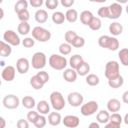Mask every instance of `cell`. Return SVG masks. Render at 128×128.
<instances>
[{"instance_id":"obj_1","label":"cell","mask_w":128,"mask_h":128,"mask_svg":"<svg viewBox=\"0 0 128 128\" xmlns=\"http://www.w3.org/2000/svg\"><path fill=\"white\" fill-rule=\"evenodd\" d=\"M98 45L110 51H116L119 48V41L115 37H111L108 35H102L98 38Z\"/></svg>"},{"instance_id":"obj_2","label":"cell","mask_w":128,"mask_h":128,"mask_svg":"<svg viewBox=\"0 0 128 128\" xmlns=\"http://www.w3.org/2000/svg\"><path fill=\"white\" fill-rule=\"evenodd\" d=\"M48 62L50 67L55 70H64L67 66V59L65 58V56L59 54H52L49 57Z\"/></svg>"},{"instance_id":"obj_3","label":"cell","mask_w":128,"mask_h":128,"mask_svg":"<svg viewBox=\"0 0 128 128\" xmlns=\"http://www.w3.org/2000/svg\"><path fill=\"white\" fill-rule=\"evenodd\" d=\"M105 77L110 80L113 79L117 76L120 75V67H119V63L115 60H111L108 61L105 65Z\"/></svg>"},{"instance_id":"obj_4","label":"cell","mask_w":128,"mask_h":128,"mask_svg":"<svg viewBox=\"0 0 128 128\" xmlns=\"http://www.w3.org/2000/svg\"><path fill=\"white\" fill-rule=\"evenodd\" d=\"M31 33H32V37L39 42H47L51 38V32L40 26L34 27Z\"/></svg>"},{"instance_id":"obj_5","label":"cell","mask_w":128,"mask_h":128,"mask_svg":"<svg viewBox=\"0 0 128 128\" xmlns=\"http://www.w3.org/2000/svg\"><path fill=\"white\" fill-rule=\"evenodd\" d=\"M50 103H51L52 107L54 108V110H56V111L62 110L66 105L64 97L59 91H53L50 94Z\"/></svg>"},{"instance_id":"obj_6","label":"cell","mask_w":128,"mask_h":128,"mask_svg":"<svg viewBox=\"0 0 128 128\" xmlns=\"http://www.w3.org/2000/svg\"><path fill=\"white\" fill-rule=\"evenodd\" d=\"M46 62H47V58H46V55L43 52L39 51V52H35L33 54L31 64H32V67L34 69H37V70L43 69L46 65Z\"/></svg>"},{"instance_id":"obj_7","label":"cell","mask_w":128,"mask_h":128,"mask_svg":"<svg viewBox=\"0 0 128 128\" xmlns=\"http://www.w3.org/2000/svg\"><path fill=\"white\" fill-rule=\"evenodd\" d=\"M3 40L11 46H18L21 43L19 35L13 30H6L3 34Z\"/></svg>"},{"instance_id":"obj_8","label":"cell","mask_w":128,"mask_h":128,"mask_svg":"<svg viewBox=\"0 0 128 128\" xmlns=\"http://www.w3.org/2000/svg\"><path fill=\"white\" fill-rule=\"evenodd\" d=\"M2 103H3V106L5 108L12 110V109H16L19 106L20 100H19L18 96L14 95V94H8L3 98Z\"/></svg>"},{"instance_id":"obj_9","label":"cell","mask_w":128,"mask_h":128,"mask_svg":"<svg viewBox=\"0 0 128 128\" xmlns=\"http://www.w3.org/2000/svg\"><path fill=\"white\" fill-rule=\"evenodd\" d=\"M98 111V103L96 101H89L81 106L80 112L83 116H91Z\"/></svg>"},{"instance_id":"obj_10","label":"cell","mask_w":128,"mask_h":128,"mask_svg":"<svg viewBox=\"0 0 128 128\" xmlns=\"http://www.w3.org/2000/svg\"><path fill=\"white\" fill-rule=\"evenodd\" d=\"M67 100L72 107H79L80 105L82 106L84 98H83V95L79 92H71L68 94Z\"/></svg>"},{"instance_id":"obj_11","label":"cell","mask_w":128,"mask_h":128,"mask_svg":"<svg viewBox=\"0 0 128 128\" xmlns=\"http://www.w3.org/2000/svg\"><path fill=\"white\" fill-rule=\"evenodd\" d=\"M108 7H109V19H118L121 16L123 10L121 4L114 2L111 3Z\"/></svg>"},{"instance_id":"obj_12","label":"cell","mask_w":128,"mask_h":128,"mask_svg":"<svg viewBox=\"0 0 128 128\" xmlns=\"http://www.w3.org/2000/svg\"><path fill=\"white\" fill-rule=\"evenodd\" d=\"M30 68V62L27 58H19L17 61H16V69H17V72L20 73V74H25L28 72Z\"/></svg>"},{"instance_id":"obj_13","label":"cell","mask_w":128,"mask_h":128,"mask_svg":"<svg viewBox=\"0 0 128 128\" xmlns=\"http://www.w3.org/2000/svg\"><path fill=\"white\" fill-rule=\"evenodd\" d=\"M62 123L68 128H76L80 124V119L75 115H67L62 119Z\"/></svg>"},{"instance_id":"obj_14","label":"cell","mask_w":128,"mask_h":128,"mask_svg":"<svg viewBox=\"0 0 128 128\" xmlns=\"http://www.w3.org/2000/svg\"><path fill=\"white\" fill-rule=\"evenodd\" d=\"M15 73H16V70L13 66H6L4 67V69L2 70V73H1V76L3 78V80H5L6 82H11L14 80L15 78Z\"/></svg>"},{"instance_id":"obj_15","label":"cell","mask_w":128,"mask_h":128,"mask_svg":"<svg viewBox=\"0 0 128 128\" xmlns=\"http://www.w3.org/2000/svg\"><path fill=\"white\" fill-rule=\"evenodd\" d=\"M77 72L76 70L72 69V68H68V69H65L64 72H63V78L66 82H69V83H73L76 81L77 79Z\"/></svg>"},{"instance_id":"obj_16","label":"cell","mask_w":128,"mask_h":128,"mask_svg":"<svg viewBox=\"0 0 128 128\" xmlns=\"http://www.w3.org/2000/svg\"><path fill=\"white\" fill-rule=\"evenodd\" d=\"M121 109V103L118 99L116 98H111L108 102H107V110L109 112H113V113H117L119 110Z\"/></svg>"},{"instance_id":"obj_17","label":"cell","mask_w":128,"mask_h":128,"mask_svg":"<svg viewBox=\"0 0 128 128\" xmlns=\"http://www.w3.org/2000/svg\"><path fill=\"white\" fill-rule=\"evenodd\" d=\"M47 120L51 126H58L62 122V117L58 112H50Z\"/></svg>"},{"instance_id":"obj_18","label":"cell","mask_w":128,"mask_h":128,"mask_svg":"<svg viewBox=\"0 0 128 128\" xmlns=\"http://www.w3.org/2000/svg\"><path fill=\"white\" fill-rule=\"evenodd\" d=\"M83 62H84L83 57H82L81 55H79V54H75V55H73V56L70 57L69 65H70V67H71L72 69L76 70V69H77Z\"/></svg>"},{"instance_id":"obj_19","label":"cell","mask_w":128,"mask_h":128,"mask_svg":"<svg viewBox=\"0 0 128 128\" xmlns=\"http://www.w3.org/2000/svg\"><path fill=\"white\" fill-rule=\"evenodd\" d=\"M34 18H35V20H36L37 23L43 24V23H45V22L47 21V19H48V13H47V11L44 10V9H39V10H37V11L35 12Z\"/></svg>"},{"instance_id":"obj_20","label":"cell","mask_w":128,"mask_h":128,"mask_svg":"<svg viewBox=\"0 0 128 128\" xmlns=\"http://www.w3.org/2000/svg\"><path fill=\"white\" fill-rule=\"evenodd\" d=\"M96 120L100 124H106L110 120V114L108 110H101L96 115Z\"/></svg>"},{"instance_id":"obj_21","label":"cell","mask_w":128,"mask_h":128,"mask_svg":"<svg viewBox=\"0 0 128 128\" xmlns=\"http://www.w3.org/2000/svg\"><path fill=\"white\" fill-rule=\"evenodd\" d=\"M109 32L113 36H118L123 32V26L119 22H112L109 25Z\"/></svg>"},{"instance_id":"obj_22","label":"cell","mask_w":128,"mask_h":128,"mask_svg":"<svg viewBox=\"0 0 128 128\" xmlns=\"http://www.w3.org/2000/svg\"><path fill=\"white\" fill-rule=\"evenodd\" d=\"M36 106H37V111H38V113L41 114V115H46V114H48L49 111H50V106H49L48 102L45 101V100L39 101Z\"/></svg>"},{"instance_id":"obj_23","label":"cell","mask_w":128,"mask_h":128,"mask_svg":"<svg viewBox=\"0 0 128 128\" xmlns=\"http://www.w3.org/2000/svg\"><path fill=\"white\" fill-rule=\"evenodd\" d=\"M93 17L94 16H93L92 12H90L88 10H84V11H82L80 13V21H81V23L84 24V25H87V26H89V24H90L91 20L93 19Z\"/></svg>"},{"instance_id":"obj_24","label":"cell","mask_w":128,"mask_h":128,"mask_svg":"<svg viewBox=\"0 0 128 128\" xmlns=\"http://www.w3.org/2000/svg\"><path fill=\"white\" fill-rule=\"evenodd\" d=\"M11 53H12L11 45L6 43L5 41H1L0 42V55L2 57H8L10 56Z\"/></svg>"},{"instance_id":"obj_25","label":"cell","mask_w":128,"mask_h":128,"mask_svg":"<svg viewBox=\"0 0 128 128\" xmlns=\"http://www.w3.org/2000/svg\"><path fill=\"white\" fill-rule=\"evenodd\" d=\"M124 83V79L121 75L113 78V79H110L108 80V85L111 87V88H114V89H117V88H120Z\"/></svg>"},{"instance_id":"obj_26","label":"cell","mask_w":128,"mask_h":128,"mask_svg":"<svg viewBox=\"0 0 128 128\" xmlns=\"http://www.w3.org/2000/svg\"><path fill=\"white\" fill-rule=\"evenodd\" d=\"M22 105L26 109H33V107H35V105L37 104L32 96H24L22 99Z\"/></svg>"},{"instance_id":"obj_27","label":"cell","mask_w":128,"mask_h":128,"mask_svg":"<svg viewBox=\"0 0 128 128\" xmlns=\"http://www.w3.org/2000/svg\"><path fill=\"white\" fill-rule=\"evenodd\" d=\"M65 17H66V20L68 21V22H70V23H74V22H76L77 21V19H78V12H77V10H75V9H68L67 11H66V13H65Z\"/></svg>"},{"instance_id":"obj_28","label":"cell","mask_w":128,"mask_h":128,"mask_svg":"<svg viewBox=\"0 0 128 128\" xmlns=\"http://www.w3.org/2000/svg\"><path fill=\"white\" fill-rule=\"evenodd\" d=\"M30 85H31L32 88H34L35 90H39V89H42L45 84L40 80V78H39L37 75H34V76H32V77L30 78Z\"/></svg>"},{"instance_id":"obj_29","label":"cell","mask_w":128,"mask_h":128,"mask_svg":"<svg viewBox=\"0 0 128 128\" xmlns=\"http://www.w3.org/2000/svg\"><path fill=\"white\" fill-rule=\"evenodd\" d=\"M118 57L123 66H128V48H122L118 52Z\"/></svg>"},{"instance_id":"obj_30","label":"cell","mask_w":128,"mask_h":128,"mask_svg":"<svg viewBox=\"0 0 128 128\" xmlns=\"http://www.w3.org/2000/svg\"><path fill=\"white\" fill-rule=\"evenodd\" d=\"M89 71H90V65L85 61L76 69L77 74L80 76H87L89 74Z\"/></svg>"},{"instance_id":"obj_31","label":"cell","mask_w":128,"mask_h":128,"mask_svg":"<svg viewBox=\"0 0 128 128\" xmlns=\"http://www.w3.org/2000/svg\"><path fill=\"white\" fill-rule=\"evenodd\" d=\"M30 30H31V27L28 22H20L17 27V31L20 35H27L30 32Z\"/></svg>"},{"instance_id":"obj_32","label":"cell","mask_w":128,"mask_h":128,"mask_svg":"<svg viewBox=\"0 0 128 128\" xmlns=\"http://www.w3.org/2000/svg\"><path fill=\"white\" fill-rule=\"evenodd\" d=\"M65 20H66V17L64 13H62L61 11H56L52 14V21L55 24H62Z\"/></svg>"},{"instance_id":"obj_33","label":"cell","mask_w":128,"mask_h":128,"mask_svg":"<svg viewBox=\"0 0 128 128\" xmlns=\"http://www.w3.org/2000/svg\"><path fill=\"white\" fill-rule=\"evenodd\" d=\"M27 8H28V2L26 0H18L14 5V10L17 14L21 11L27 10Z\"/></svg>"},{"instance_id":"obj_34","label":"cell","mask_w":128,"mask_h":128,"mask_svg":"<svg viewBox=\"0 0 128 128\" xmlns=\"http://www.w3.org/2000/svg\"><path fill=\"white\" fill-rule=\"evenodd\" d=\"M58 49H59V52H60V54H61L62 56H66V55H68V54L71 53L72 45H70V44L64 42V43H61V44L59 45V48H58Z\"/></svg>"},{"instance_id":"obj_35","label":"cell","mask_w":128,"mask_h":128,"mask_svg":"<svg viewBox=\"0 0 128 128\" xmlns=\"http://www.w3.org/2000/svg\"><path fill=\"white\" fill-rule=\"evenodd\" d=\"M99 82H100V79L96 74H88L86 76V83L89 86H96L99 84Z\"/></svg>"},{"instance_id":"obj_36","label":"cell","mask_w":128,"mask_h":128,"mask_svg":"<svg viewBox=\"0 0 128 128\" xmlns=\"http://www.w3.org/2000/svg\"><path fill=\"white\" fill-rule=\"evenodd\" d=\"M102 26V22H101V19L99 17H93V19L91 20L90 24H89V28L91 30H94V31H97L101 28Z\"/></svg>"},{"instance_id":"obj_37","label":"cell","mask_w":128,"mask_h":128,"mask_svg":"<svg viewBox=\"0 0 128 128\" xmlns=\"http://www.w3.org/2000/svg\"><path fill=\"white\" fill-rule=\"evenodd\" d=\"M77 36H78V35L76 34L75 31H73V30H68V31L65 33V36H64V37H65V41H66V43L72 45V43L74 42V40L76 39Z\"/></svg>"},{"instance_id":"obj_38","label":"cell","mask_w":128,"mask_h":128,"mask_svg":"<svg viewBox=\"0 0 128 128\" xmlns=\"http://www.w3.org/2000/svg\"><path fill=\"white\" fill-rule=\"evenodd\" d=\"M46 123H47V119H46V117L44 116V115H39V117L37 118V120L35 121V123L33 124L36 128H43V127H45V125H46Z\"/></svg>"},{"instance_id":"obj_39","label":"cell","mask_w":128,"mask_h":128,"mask_svg":"<svg viewBox=\"0 0 128 128\" xmlns=\"http://www.w3.org/2000/svg\"><path fill=\"white\" fill-rule=\"evenodd\" d=\"M39 113H38V111H34V110H30L29 112H28V114H27V120L30 122V123H32V124H34L35 123V121L37 120V118L39 117Z\"/></svg>"},{"instance_id":"obj_40","label":"cell","mask_w":128,"mask_h":128,"mask_svg":"<svg viewBox=\"0 0 128 128\" xmlns=\"http://www.w3.org/2000/svg\"><path fill=\"white\" fill-rule=\"evenodd\" d=\"M98 16L99 18H109V7L103 6L98 9Z\"/></svg>"},{"instance_id":"obj_41","label":"cell","mask_w":128,"mask_h":128,"mask_svg":"<svg viewBox=\"0 0 128 128\" xmlns=\"http://www.w3.org/2000/svg\"><path fill=\"white\" fill-rule=\"evenodd\" d=\"M18 16V19L20 20V22H28L29 18H30V14L28 12V9L27 10H24V11H21L17 14Z\"/></svg>"},{"instance_id":"obj_42","label":"cell","mask_w":128,"mask_h":128,"mask_svg":"<svg viewBox=\"0 0 128 128\" xmlns=\"http://www.w3.org/2000/svg\"><path fill=\"white\" fill-rule=\"evenodd\" d=\"M22 45L25 48H31L35 45V39L33 37H26L24 40H22Z\"/></svg>"},{"instance_id":"obj_43","label":"cell","mask_w":128,"mask_h":128,"mask_svg":"<svg viewBox=\"0 0 128 128\" xmlns=\"http://www.w3.org/2000/svg\"><path fill=\"white\" fill-rule=\"evenodd\" d=\"M84 45H85V39L81 36H77L74 42L72 43V46L75 48H82Z\"/></svg>"},{"instance_id":"obj_44","label":"cell","mask_w":128,"mask_h":128,"mask_svg":"<svg viewBox=\"0 0 128 128\" xmlns=\"http://www.w3.org/2000/svg\"><path fill=\"white\" fill-rule=\"evenodd\" d=\"M110 122H113V123H116V124H120L121 125V123H122V121H123V119H122V117H121V115L120 114H118V113H112L111 115H110V120H109Z\"/></svg>"},{"instance_id":"obj_45","label":"cell","mask_w":128,"mask_h":128,"mask_svg":"<svg viewBox=\"0 0 128 128\" xmlns=\"http://www.w3.org/2000/svg\"><path fill=\"white\" fill-rule=\"evenodd\" d=\"M36 75L40 78V80H41L44 84H46V83L49 81V74H48L46 71H39V72H37Z\"/></svg>"},{"instance_id":"obj_46","label":"cell","mask_w":128,"mask_h":128,"mask_svg":"<svg viewBox=\"0 0 128 128\" xmlns=\"http://www.w3.org/2000/svg\"><path fill=\"white\" fill-rule=\"evenodd\" d=\"M58 4H59L58 0H46V2H45L46 7L48 9H50V10H53V9L57 8Z\"/></svg>"},{"instance_id":"obj_47","label":"cell","mask_w":128,"mask_h":128,"mask_svg":"<svg viewBox=\"0 0 128 128\" xmlns=\"http://www.w3.org/2000/svg\"><path fill=\"white\" fill-rule=\"evenodd\" d=\"M17 128H29V121L24 119H19L16 123Z\"/></svg>"},{"instance_id":"obj_48","label":"cell","mask_w":128,"mask_h":128,"mask_svg":"<svg viewBox=\"0 0 128 128\" xmlns=\"http://www.w3.org/2000/svg\"><path fill=\"white\" fill-rule=\"evenodd\" d=\"M30 5L32 7H35V8H38V7H41V5L43 4V1L42 0H30Z\"/></svg>"},{"instance_id":"obj_49","label":"cell","mask_w":128,"mask_h":128,"mask_svg":"<svg viewBox=\"0 0 128 128\" xmlns=\"http://www.w3.org/2000/svg\"><path fill=\"white\" fill-rule=\"evenodd\" d=\"M61 4H62V6L69 8L74 4V0H61Z\"/></svg>"},{"instance_id":"obj_50","label":"cell","mask_w":128,"mask_h":128,"mask_svg":"<svg viewBox=\"0 0 128 128\" xmlns=\"http://www.w3.org/2000/svg\"><path fill=\"white\" fill-rule=\"evenodd\" d=\"M104 128H120V124H116V123H113V122L109 121L108 123H106Z\"/></svg>"},{"instance_id":"obj_51","label":"cell","mask_w":128,"mask_h":128,"mask_svg":"<svg viewBox=\"0 0 128 128\" xmlns=\"http://www.w3.org/2000/svg\"><path fill=\"white\" fill-rule=\"evenodd\" d=\"M122 101H123L125 104H128V90L125 91V92L122 94Z\"/></svg>"},{"instance_id":"obj_52","label":"cell","mask_w":128,"mask_h":128,"mask_svg":"<svg viewBox=\"0 0 128 128\" xmlns=\"http://www.w3.org/2000/svg\"><path fill=\"white\" fill-rule=\"evenodd\" d=\"M88 128H100V126H99V123L98 122H91L89 124Z\"/></svg>"},{"instance_id":"obj_53","label":"cell","mask_w":128,"mask_h":128,"mask_svg":"<svg viewBox=\"0 0 128 128\" xmlns=\"http://www.w3.org/2000/svg\"><path fill=\"white\" fill-rule=\"evenodd\" d=\"M0 122H1V125H0V128H5V125H6V122H5V119L3 117H0Z\"/></svg>"},{"instance_id":"obj_54","label":"cell","mask_w":128,"mask_h":128,"mask_svg":"<svg viewBox=\"0 0 128 128\" xmlns=\"http://www.w3.org/2000/svg\"><path fill=\"white\" fill-rule=\"evenodd\" d=\"M123 121H124V123H125L126 125H128V113L125 114V116H124V118H123Z\"/></svg>"},{"instance_id":"obj_55","label":"cell","mask_w":128,"mask_h":128,"mask_svg":"<svg viewBox=\"0 0 128 128\" xmlns=\"http://www.w3.org/2000/svg\"><path fill=\"white\" fill-rule=\"evenodd\" d=\"M3 16H4V11H3L2 8H0V19H2Z\"/></svg>"},{"instance_id":"obj_56","label":"cell","mask_w":128,"mask_h":128,"mask_svg":"<svg viewBox=\"0 0 128 128\" xmlns=\"http://www.w3.org/2000/svg\"><path fill=\"white\" fill-rule=\"evenodd\" d=\"M0 65H1V66H4V65H5V64H4V61H3V60H2L1 62H0Z\"/></svg>"},{"instance_id":"obj_57","label":"cell","mask_w":128,"mask_h":128,"mask_svg":"<svg viewBox=\"0 0 128 128\" xmlns=\"http://www.w3.org/2000/svg\"><path fill=\"white\" fill-rule=\"evenodd\" d=\"M125 9H126V13H127V14H128V4H127V5H126V8H125Z\"/></svg>"}]
</instances>
